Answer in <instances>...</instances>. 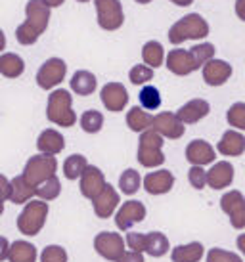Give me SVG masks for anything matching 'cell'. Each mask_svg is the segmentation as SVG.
<instances>
[{"label": "cell", "mask_w": 245, "mask_h": 262, "mask_svg": "<svg viewBox=\"0 0 245 262\" xmlns=\"http://www.w3.org/2000/svg\"><path fill=\"white\" fill-rule=\"evenodd\" d=\"M67 251L62 245H48L40 253V262H67Z\"/></svg>", "instance_id": "ab89813d"}, {"label": "cell", "mask_w": 245, "mask_h": 262, "mask_svg": "<svg viewBox=\"0 0 245 262\" xmlns=\"http://www.w3.org/2000/svg\"><path fill=\"white\" fill-rule=\"evenodd\" d=\"M119 203H121V199H119L117 189L113 188L111 184H106L104 191L92 201V207H94V212H96L98 219H109L113 212H117Z\"/></svg>", "instance_id": "d6986e66"}, {"label": "cell", "mask_w": 245, "mask_h": 262, "mask_svg": "<svg viewBox=\"0 0 245 262\" xmlns=\"http://www.w3.org/2000/svg\"><path fill=\"white\" fill-rule=\"evenodd\" d=\"M234 182V167L228 161L213 163V167L207 170V186L213 189H224Z\"/></svg>", "instance_id": "ffe728a7"}, {"label": "cell", "mask_w": 245, "mask_h": 262, "mask_svg": "<svg viewBox=\"0 0 245 262\" xmlns=\"http://www.w3.org/2000/svg\"><path fill=\"white\" fill-rule=\"evenodd\" d=\"M48 211L50 209H48L46 201H33L31 199L17 216V230L29 237L40 233L44 224H46V219H48Z\"/></svg>", "instance_id": "5b68a950"}, {"label": "cell", "mask_w": 245, "mask_h": 262, "mask_svg": "<svg viewBox=\"0 0 245 262\" xmlns=\"http://www.w3.org/2000/svg\"><path fill=\"white\" fill-rule=\"evenodd\" d=\"M80 128L87 134H98L104 128V115L96 110H88L80 115Z\"/></svg>", "instance_id": "e575fe53"}, {"label": "cell", "mask_w": 245, "mask_h": 262, "mask_svg": "<svg viewBox=\"0 0 245 262\" xmlns=\"http://www.w3.org/2000/svg\"><path fill=\"white\" fill-rule=\"evenodd\" d=\"M146 219V205L142 201H136V199H130V201H125V203L117 209L115 212V226L121 230V232H127L130 230L134 224L142 222Z\"/></svg>", "instance_id": "7c38bea8"}, {"label": "cell", "mask_w": 245, "mask_h": 262, "mask_svg": "<svg viewBox=\"0 0 245 262\" xmlns=\"http://www.w3.org/2000/svg\"><path fill=\"white\" fill-rule=\"evenodd\" d=\"M43 2L48 8H58V6H62V4H64L65 0H43Z\"/></svg>", "instance_id": "681fc988"}, {"label": "cell", "mask_w": 245, "mask_h": 262, "mask_svg": "<svg viewBox=\"0 0 245 262\" xmlns=\"http://www.w3.org/2000/svg\"><path fill=\"white\" fill-rule=\"evenodd\" d=\"M138 102L142 105V110H159L161 105V94L155 86H144L138 94Z\"/></svg>", "instance_id": "8d00e7d4"}, {"label": "cell", "mask_w": 245, "mask_h": 262, "mask_svg": "<svg viewBox=\"0 0 245 262\" xmlns=\"http://www.w3.org/2000/svg\"><path fill=\"white\" fill-rule=\"evenodd\" d=\"M220 209L234 230H245V195L239 189H230L220 197Z\"/></svg>", "instance_id": "ba28073f"}, {"label": "cell", "mask_w": 245, "mask_h": 262, "mask_svg": "<svg viewBox=\"0 0 245 262\" xmlns=\"http://www.w3.org/2000/svg\"><path fill=\"white\" fill-rule=\"evenodd\" d=\"M236 245H238L239 253H241V255L245 256V232L239 233V235H238V239H236Z\"/></svg>", "instance_id": "c3c4849f"}, {"label": "cell", "mask_w": 245, "mask_h": 262, "mask_svg": "<svg viewBox=\"0 0 245 262\" xmlns=\"http://www.w3.org/2000/svg\"><path fill=\"white\" fill-rule=\"evenodd\" d=\"M211 111V105L207 100H203V98H195V100H190L182 105L180 110L176 111V115L180 119L184 124H194L197 121H201L205 117L209 115Z\"/></svg>", "instance_id": "44dd1931"}, {"label": "cell", "mask_w": 245, "mask_h": 262, "mask_svg": "<svg viewBox=\"0 0 245 262\" xmlns=\"http://www.w3.org/2000/svg\"><path fill=\"white\" fill-rule=\"evenodd\" d=\"M73 98L71 94L64 90V88H56L52 90V94L48 96V103H46V117L48 121L58 126L69 128L77 123V115L73 111Z\"/></svg>", "instance_id": "7a4b0ae2"}, {"label": "cell", "mask_w": 245, "mask_h": 262, "mask_svg": "<svg viewBox=\"0 0 245 262\" xmlns=\"http://www.w3.org/2000/svg\"><path fill=\"white\" fill-rule=\"evenodd\" d=\"M101 103L108 111H122L129 103V92L121 82H108L100 92Z\"/></svg>", "instance_id": "5bb4252c"}, {"label": "cell", "mask_w": 245, "mask_h": 262, "mask_svg": "<svg viewBox=\"0 0 245 262\" xmlns=\"http://www.w3.org/2000/svg\"><path fill=\"white\" fill-rule=\"evenodd\" d=\"M67 75V63L62 58L46 59L40 69L36 71V84L43 90H52L56 88L65 79Z\"/></svg>", "instance_id": "30bf717a"}, {"label": "cell", "mask_w": 245, "mask_h": 262, "mask_svg": "<svg viewBox=\"0 0 245 262\" xmlns=\"http://www.w3.org/2000/svg\"><path fill=\"white\" fill-rule=\"evenodd\" d=\"M56 170H58V159H56V155H44V153H40V155H33L25 163L23 176H25L27 182L33 184L36 188L44 180L56 176Z\"/></svg>", "instance_id": "8992f818"}, {"label": "cell", "mask_w": 245, "mask_h": 262, "mask_svg": "<svg viewBox=\"0 0 245 262\" xmlns=\"http://www.w3.org/2000/svg\"><path fill=\"white\" fill-rule=\"evenodd\" d=\"M94 251L109 262H117L127 251V241L117 232H100L94 237Z\"/></svg>", "instance_id": "52a82bcc"}, {"label": "cell", "mask_w": 245, "mask_h": 262, "mask_svg": "<svg viewBox=\"0 0 245 262\" xmlns=\"http://www.w3.org/2000/svg\"><path fill=\"white\" fill-rule=\"evenodd\" d=\"M129 79L132 84H146V82H150V80L153 79V69L152 67H148V66H134L132 69H130V73H129Z\"/></svg>", "instance_id": "60d3db41"}, {"label": "cell", "mask_w": 245, "mask_h": 262, "mask_svg": "<svg viewBox=\"0 0 245 262\" xmlns=\"http://www.w3.org/2000/svg\"><path fill=\"white\" fill-rule=\"evenodd\" d=\"M6 48V35H4V31L0 29V52Z\"/></svg>", "instance_id": "f907efd6"}, {"label": "cell", "mask_w": 245, "mask_h": 262, "mask_svg": "<svg viewBox=\"0 0 245 262\" xmlns=\"http://www.w3.org/2000/svg\"><path fill=\"white\" fill-rule=\"evenodd\" d=\"M165 66L171 73L178 75V77H186V75L199 69L195 66L190 50H182V48H174V50L169 52V56L165 58Z\"/></svg>", "instance_id": "9a60e30c"}, {"label": "cell", "mask_w": 245, "mask_h": 262, "mask_svg": "<svg viewBox=\"0 0 245 262\" xmlns=\"http://www.w3.org/2000/svg\"><path fill=\"white\" fill-rule=\"evenodd\" d=\"M138 4H150V2H152V0H136Z\"/></svg>", "instance_id": "f5cc1de1"}, {"label": "cell", "mask_w": 245, "mask_h": 262, "mask_svg": "<svg viewBox=\"0 0 245 262\" xmlns=\"http://www.w3.org/2000/svg\"><path fill=\"white\" fill-rule=\"evenodd\" d=\"M152 123H153V115L152 113H148L146 110L142 107H132V110L127 113V124H129V128L132 132H146L152 128Z\"/></svg>", "instance_id": "f546056e"}, {"label": "cell", "mask_w": 245, "mask_h": 262, "mask_svg": "<svg viewBox=\"0 0 245 262\" xmlns=\"http://www.w3.org/2000/svg\"><path fill=\"white\" fill-rule=\"evenodd\" d=\"M232 73H234V69L224 59L213 58L209 63L203 66V80L209 86H222V84H226L228 79L232 77Z\"/></svg>", "instance_id": "ac0fdd59"}, {"label": "cell", "mask_w": 245, "mask_h": 262, "mask_svg": "<svg viewBox=\"0 0 245 262\" xmlns=\"http://www.w3.org/2000/svg\"><path fill=\"white\" fill-rule=\"evenodd\" d=\"M125 241H127V247H129L130 251H136V253H144L146 251V233L129 232Z\"/></svg>", "instance_id": "7bdbcfd3"}, {"label": "cell", "mask_w": 245, "mask_h": 262, "mask_svg": "<svg viewBox=\"0 0 245 262\" xmlns=\"http://www.w3.org/2000/svg\"><path fill=\"white\" fill-rule=\"evenodd\" d=\"M50 21V8L43 0H29L25 4V21L15 29V38L23 46L35 44Z\"/></svg>", "instance_id": "6da1fadb"}, {"label": "cell", "mask_w": 245, "mask_h": 262, "mask_svg": "<svg viewBox=\"0 0 245 262\" xmlns=\"http://www.w3.org/2000/svg\"><path fill=\"white\" fill-rule=\"evenodd\" d=\"M209 35V23L199 14H188L169 29V40L182 44L184 40H201Z\"/></svg>", "instance_id": "277c9868"}, {"label": "cell", "mask_w": 245, "mask_h": 262, "mask_svg": "<svg viewBox=\"0 0 245 262\" xmlns=\"http://www.w3.org/2000/svg\"><path fill=\"white\" fill-rule=\"evenodd\" d=\"M226 119L228 124L238 128V130H245V102H236L230 105V110L226 111Z\"/></svg>", "instance_id": "74e56055"}, {"label": "cell", "mask_w": 245, "mask_h": 262, "mask_svg": "<svg viewBox=\"0 0 245 262\" xmlns=\"http://www.w3.org/2000/svg\"><path fill=\"white\" fill-rule=\"evenodd\" d=\"M10 195V180L4 174H0V214L4 212V201H8Z\"/></svg>", "instance_id": "ee69618b"}, {"label": "cell", "mask_w": 245, "mask_h": 262, "mask_svg": "<svg viewBox=\"0 0 245 262\" xmlns=\"http://www.w3.org/2000/svg\"><path fill=\"white\" fill-rule=\"evenodd\" d=\"M142 186H144V189L150 195H165V193H169L173 189L174 174L171 170H165V168L153 170V172L144 176Z\"/></svg>", "instance_id": "2e32d148"}, {"label": "cell", "mask_w": 245, "mask_h": 262, "mask_svg": "<svg viewBox=\"0 0 245 262\" xmlns=\"http://www.w3.org/2000/svg\"><path fill=\"white\" fill-rule=\"evenodd\" d=\"M36 247L31 241L19 239L14 241L10 245V253H8V262H36Z\"/></svg>", "instance_id": "4316f807"}, {"label": "cell", "mask_w": 245, "mask_h": 262, "mask_svg": "<svg viewBox=\"0 0 245 262\" xmlns=\"http://www.w3.org/2000/svg\"><path fill=\"white\" fill-rule=\"evenodd\" d=\"M205 255V247L199 241H192L186 245H176L171 251V260L173 262H199Z\"/></svg>", "instance_id": "d4e9b609"}, {"label": "cell", "mask_w": 245, "mask_h": 262, "mask_svg": "<svg viewBox=\"0 0 245 262\" xmlns=\"http://www.w3.org/2000/svg\"><path fill=\"white\" fill-rule=\"evenodd\" d=\"M142 188V176L134 168H127L122 170V174L119 176V189L125 195H134L138 189Z\"/></svg>", "instance_id": "d6a6232c"}, {"label": "cell", "mask_w": 245, "mask_h": 262, "mask_svg": "<svg viewBox=\"0 0 245 262\" xmlns=\"http://www.w3.org/2000/svg\"><path fill=\"white\" fill-rule=\"evenodd\" d=\"M69 84H71V90L77 96H90L98 86V79L87 69H80V71H75Z\"/></svg>", "instance_id": "484cf974"}, {"label": "cell", "mask_w": 245, "mask_h": 262, "mask_svg": "<svg viewBox=\"0 0 245 262\" xmlns=\"http://www.w3.org/2000/svg\"><path fill=\"white\" fill-rule=\"evenodd\" d=\"M188 180H190L192 188L203 189L207 186V170L203 167H192L188 170Z\"/></svg>", "instance_id": "b9f144b4"}, {"label": "cell", "mask_w": 245, "mask_h": 262, "mask_svg": "<svg viewBox=\"0 0 245 262\" xmlns=\"http://www.w3.org/2000/svg\"><path fill=\"white\" fill-rule=\"evenodd\" d=\"M77 2H88V0H77Z\"/></svg>", "instance_id": "db71d44e"}, {"label": "cell", "mask_w": 245, "mask_h": 262, "mask_svg": "<svg viewBox=\"0 0 245 262\" xmlns=\"http://www.w3.org/2000/svg\"><path fill=\"white\" fill-rule=\"evenodd\" d=\"M207 262H243V258L238 253H232L226 249L213 247L207 251Z\"/></svg>", "instance_id": "f35d334b"}, {"label": "cell", "mask_w": 245, "mask_h": 262, "mask_svg": "<svg viewBox=\"0 0 245 262\" xmlns=\"http://www.w3.org/2000/svg\"><path fill=\"white\" fill-rule=\"evenodd\" d=\"M152 128L159 132L163 138L178 140L184 136L186 132V124L182 123L176 113H169V111H161L157 115H153Z\"/></svg>", "instance_id": "8fae6325"}, {"label": "cell", "mask_w": 245, "mask_h": 262, "mask_svg": "<svg viewBox=\"0 0 245 262\" xmlns=\"http://www.w3.org/2000/svg\"><path fill=\"white\" fill-rule=\"evenodd\" d=\"M10 241L4 237V235H0V262L8 260V253H10Z\"/></svg>", "instance_id": "bcb514c9"}, {"label": "cell", "mask_w": 245, "mask_h": 262, "mask_svg": "<svg viewBox=\"0 0 245 262\" xmlns=\"http://www.w3.org/2000/svg\"><path fill=\"white\" fill-rule=\"evenodd\" d=\"M36 195V188L33 184L25 180V176L19 174L10 180V195L8 201H12L14 205H27Z\"/></svg>", "instance_id": "603a6c76"}, {"label": "cell", "mask_w": 245, "mask_h": 262, "mask_svg": "<svg viewBox=\"0 0 245 262\" xmlns=\"http://www.w3.org/2000/svg\"><path fill=\"white\" fill-rule=\"evenodd\" d=\"M169 239L165 233L161 232H150L146 233V255L153 256V258H161L169 253Z\"/></svg>", "instance_id": "f1b7e54d"}, {"label": "cell", "mask_w": 245, "mask_h": 262, "mask_svg": "<svg viewBox=\"0 0 245 262\" xmlns=\"http://www.w3.org/2000/svg\"><path fill=\"white\" fill-rule=\"evenodd\" d=\"M87 167H88V161L85 155H80V153L69 155L64 161V176L67 180H77V178H80V174L85 172Z\"/></svg>", "instance_id": "1f68e13d"}, {"label": "cell", "mask_w": 245, "mask_h": 262, "mask_svg": "<svg viewBox=\"0 0 245 262\" xmlns=\"http://www.w3.org/2000/svg\"><path fill=\"white\" fill-rule=\"evenodd\" d=\"M59 193H62V182H59L58 176H52V178H48V180H44L43 184L36 186V197L40 201H46V203L58 199Z\"/></svg>", "instance_id": "836d02e7"}, {"label": "cell", "mask_w": 245, "mask_h": 262, "mask_svg": "<svg viewBox=\"0 0 245 262\" xmlns=\"http://www.w3.org/2000/svg\"><path fill=\"white\" fill-rule=\"evenodd\" d=\"M25 71V61L22 59V56L6 52L0 56V75H4L6 79H17L22 77Z\"/></svg>", "instance_id": "83f0119b"}, {"label": "cell", "mask_w": 245, "mask_h": 262, "mask_svg": "<svg viewBox=\"0 0 245 262\" xmlns=\"http://www.w3.org/2000/svg\"><path fill=\"white\" fill-rule=\"evenodd\" d=\"M163 144H165L163 136H161L159 132L153 130V128L142 132V134H140V140H138V153H136L138 163L146 168L161 167V165L165 163Z\"/></svg>", "instance_id": "3957f363"}, {"label": "cell", "mask_w": 245, "mask_h": 262, "mask_svg": "<svg viewBox=\"0 0 245 262\" xmlns=\"http://www.w3.org/2000/svg\"><path fill=\"white\" fill-rule=\"evenodd\" d=\"M142 59L148 67L152 69H157V67L163 66L165 61V50H163V44L157 42V40H148L142 48Z\"/></svg>", "instance_id": "4dcf8cb0"}, {"label": "cell", "mask_w": 245, "mask_h": 262, "mask_svg": "<svg viewBox=\"0 0 245 262\" xmlns=\"http://www.w3.org/2000/svg\"><path fill=\"white\" fill-rule=\"evenodd\" d=\"M117 262H146L144 253H136V251H125L122 256Z\"/></svg>", "instance_id": "f6af8a7d"}, {"label": "cell", "mask_w": 245, "mask_h": 262, "mask_svg": "<svg viewBox=\"0 0 245 262\" xmlns=\"http://www.w3.org/2000/svg\"><path fill=\"white\" fill-rule=\"evenodd\" d=\"M236 15L245 21V0H236Z\"/></svg>", "instance_id": "7dc6e473"}, {"label": "cell", "mask_w": 245, "mask_h": 262, "mask_svg": "<svg viewBox=\"0 0 245 262\" xmlns=\"http://www.w3.org/2000/svg\"><path fill=\"white\" fill-rule=\"evenodd\" d=\"M96 14H98V25L104 31H117L125 23V14L119 0H94Z\"/></svg>", "instance_id": "9c48e42d"}, {"label": "cell", "mask_w": 245, "mask_h": 262, "mask_svg": "<svg viewBox=\"0 0 245 262\" xmlns=\"http://www.w3.org/2000/svg\"><path fill=\"white\" fill-rule=\"evenodd\" d=\"M106 184L108 182H106L104 172L98 167H94V165H88L79 178L80 193L87 197V199H90V201H94L96 197L100 195L101 191H104V188H106Z\"/></svg>", "instance_id": "4fadbf2b"}, {"label": "cell", "mask_w": 245, "mask_h": 262, "mask_svg": "<svg viewBox=\"0 0 245 262\" xmlns=\"http://www.w3.org/2000/svg\"><path fill=\"white\" fill-rule=\"evenodd\" d=\"M173 4H176V6H190L194 0H171Z\"/></svg>", "instance_id": "816d5d0a"}, {"label": "cell", "mask_w": 245, "mask_h": 262, "mask_svg": "<svg viewBox=\"0 0 245 262\" xmlns=\"http://www.w3.org/2000/svg\"><path fill=\"white\" fill-rule=\"evenodd\" d=\"M215 147L205 140H194L186 146V161L192 167H205L215 163Z\"/></svg>", "instance_id": "e0dca14e"}, {"label": "cell", "mask_w": 245, "mask_h": 262, "mask_svg": "<svg viewBox=\"0 0 245 262\" xmlns=\"http://www.w3.org/2000/svg\"><path fill=\"white\" fill-rule=\"evenodd\" d=\"M216 151L224 157H239L245 151V136L239 130H226L216 144Z\"/></svg>", "instance_id": "7402d4cb"}, {"label": "cell", "mask_w": 245, "mask_h": 262, "mask_svg": "<svg viewBox=\"0 0 245 262\" xmlns=\"http://www.w3.org/2000/svg\"><path fill=\"white\" fill-rule=\"evenodd\" d=\"M65 147V138L54 128H46L38 134L36 140V149L44 155H58Z\"/></svg>", "instance_id": "cb8c5ba5"}, {"label": "cell", "mask_w": 245, "mask_h": 262, "mask_svg": "<svg viewBox=\"0 0 245 262\" xmlns=\"http://www.w3.org/2000/svg\"><path fill=\"white\" fill-rule=\"evenodd\" d=\"M215 44L211 42H201V44H195L190 48V54H192V58H194L195 66L197 67H203L205 63H209L211 59L215 58Z\"/></svg>", "instance_id": "d590c367"}]
</instances>
